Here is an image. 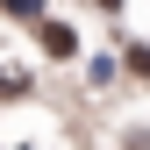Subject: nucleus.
<instances>
[{"mask_svg": "<svg viewBox=\"0 0 150 150\" xmlns=\"http://www.w3.org/2000/svg\"><path fill=\"white\" fill-rule=\"evenodd\" d=\"M29 43L43 50V57H79V29H71L64 14H36V22H29Z\"/></svg>", "mask_w": 150, "mask_h": 150, "instance_id": "nucleus-1", "label": "nucleus"}, {"mask_svg": "<svg viewBox=\"0 0 150 150\" xmlns=\"http://www.w3.org/2000/svg\"><path fill=\"white\" fill-rule=\"evenodd\" d=\"M29 93H36V64L14 43H0V100H29Z\"/></svg>", "mask_w": 150, "mask_h": 150, "instance_id": "nucleus-2", "label": "nucleus"}, {"mask_svg": "<svg viewBox=\"0 0 150 150\" xmlns=\"http://www.w3.org/2000/svg\"><path fill=\"white\" fill-rule=\"evenodd\" d=\"M0 14H14V29H29L36 14H50V0H0Z\"/></svg>", "mask_w": 150, "mask_h": 150, "instance_id": "nucleus-3", "label": "nucleus"}, {"mask_svg": "<svg viewBox=\"0 0 150 150\" xmlns=\"http://www.w3.org/2000/svg\"><path fill=\"white\" fill-rule=\"evenodd\" d=\"M93 7H107V14H115V7H122V0H93Z\"/></svg>", "mask_w": 150, "mask_h": 150, "instance_id": "nucleus-4", "label": "nucleus"}, {"mask_svg": "<svg viewBox=\"0 0 150 150\" xmlns=\"http://www.w3.org/2000/svg\"><path fill=\"white\" fill-rule=\"evenodd\" d=\"M0 150H29V143H0Z\"/></svg>", "mask_w": 150, "mask_h": 150, "instance_id": "nucleus-5", "label": "nucleus"}]
</instances>
